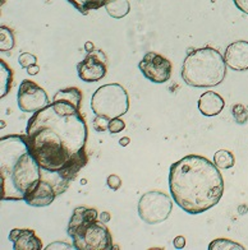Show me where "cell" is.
Wrapping results in <instances>:
<instances>
[{"mask_svg": "<svg viewBox=\"0 0 248 250\" xmlns=\"http://www.w3.org/2000/svg\"><path fill=\"white\" fill-rule=\"evenodd\" d=\"M17 99H18V107L23 112L35 114L50 105L46 91L39 86L37 83L28 81V79H24L23 82L21 83Z\"/></svg>", "mask_w": 248, "mask_h": 250, "instance_id": "obj_8", "label": "cell"}, {"mask_svg": "<svg viewBox=\"0 0 248 250\" xmlns=\"http://www.w3.org/2000/svg\"><path fill=\"white\" fill-rule=\"evenodd\" d=\"M39 72H40V68H39L37 64H33V65H30L27 68V73H28L30 76H36Z\"/></svg>", "mask_w": 248, "mask_h": 250, "instance_id": "obj_27", "label": "cell"}, {"mask_svg": "<svg viewBox=\"0 0 248 250\" xmlns=\"http://www.w3.org/2000/svg\"><path fill=\"white\" fill-rule=\"evenodd\" d=\"M225 106V101L222 96L214 91H207L202 93L199 100V110L202 115L216 116L223 111Z\"/></svg>", "mask_w": 248, "mask_h": 250, "instance_id": "obj_14", "label": "cell"}, {"mask_svg": "<svg viewBox=\"0 0 248 250\" xmlns=\"http://www.w3.org/2000/svg\"><path fill=\"white\" fill-rule=\"evenodd\" d=\"M210 250H220V249H245L243 245L234 243L229 239H216L208 245Z\"/></svg>", "mask_w": 248, "mask_h": 250, "instance_id": "obj_19", "label": "cell"}, {"mask_svg": "<svg viewBox=\"0 0 248 250\" xmlns=\"http://www.w3.org/2000/svg\"><path fill=\"white\" fill-rule=\"evenodd\" d=\"M112 18L120 20L124 18L131 10V4L128 0H108L104 7Z\"/></svg>", "mask_w": 248, "mask_h": 250, "instance_id": "obj_15", "label": "cell"}, {"mask_svg": "<svg viewBox=\"0 0 248 250\" xmlns=\"http://www.w3.org/2000/svg\"><path fill=\"white\" fill-rule=\"evenodd\" d=\"M173 244H174V248H176V249H183V248L185 247L184 236H177L176 239H174V241H173Z\"/></svg>", "mask_w": 248, "mask_h": 250, "instance_id": "obj_26", "label": "cell"}, {"mask_svg": "<svg viewBox=\"0 0 248 250\" xmlns=\"http://www.w3.org/2000/svg\"><path fill=\"white\" fill-rule=\"evenodd\" d=\"M232 114L234 120L238 124H246L248 122V110L241 104H237L232 107Z\"/></svg>", "mask_w": 248, "mask_h": 250, "instance_id": "obj_20", "label": "cell"}, {"mask_svg": "<svg viewBox=\"0 0 248 250\" xmlns=\"http://www.w3.org/2000/svg\"><path fill=\"white\" fill-rule=\"evenodd\" d=\"M85 50H86L87 51V54H90V53H92L93 50H95V46H93V43L92 42H86L85 43Z\"/></svg>", "mask_w": 248, "mask_h": 250, "instance_id": "obj_29", "label": "cell"}, {"mask_svg": "<svg viewBox=\"0 0 248 250\" xmlns=\"http://www.w3.org/2000/svg\"><path fill=\"white\" fill-rule=\"evenodd\" d=\"M129 142H131L129 137H123V138L119 139V145L122 146V147H126V146L129 145Z\"/></svg>", "mask_w": 248, "mask_h": 250, "instance_id": "obj_30", "label": "cell"}, {"mask_svg": "<svg viewBox=\"0 0 248 250\" xmlns=\"http://www.w3.org/2000/svg\"><path fill=\"white\" fill-rule=\"evenodd\" d=\"M214 164L218 166L220 170H226L234 166L235 158L230 151L226 149H220L214 155Z\"/></svg>", "mask_w": 248, "mask_h": 250, "instance_id": "obj_17", "label": "cell"}, {"mask_svg": "<svg viewBox=\"0 0 248 250\" xmlns=\"http://www.w3.org/2000/svg\"><path fill=\"white\" fill-rule=\"evenodd\" d=\"M62 193L63 191H62L59 185L54 183L53 180L41 179L37 183L36 187L27 194V197L24 198V202L32 207H46V206L53 203L54 199Z\"/></svg>", "mask_w": 248, "mask_h": 250, "instance_id": "obj_11", "label": "cell"}, {"mask_svg": "<svg viewBox=\"0 0 248 250\" xmlns=\"http://www.w3.org/2000/svg\"><path fill=\"white\" fill-rule=\"evenodd\" d=\"M76 8L80 13L89 14L90 10H96L105 7L108 0H67Z\"/></svg>", "mask_w": 248, "mask_h": 250, "instance_id": "obj_16", "label": "cell"}, {"mask_svg": "<svg viewBox=\"0 0 248 250\" xmlns=\"http://www.w3.org/2000/svg\"><path fill=\"white\" fill-rule=\"evenodd\" d=\"M18 62H20V64L22 68L27 69V68H28L30 65L37 64V58L30 53H23L20 55V58H18Z\"/></svg>", "mask_w": 248, "mask_h": 250, "instance_id": "obj_21", "label": "cell"}, {"mask_svg": "<svg viewBox=\"0 0 248 250\" xmlns=\"http://www.w3.org/2000/svg\"><path fill=\"white\" fill-rule=\"evenodd\" d=\"M110 218H112V216H110L109 212H101V213L99 214V220L101 221V222H104V224L109 222Z\"/></svg>", "mask_w": 248, "mask_h": 250, "instance_id": "obj_28", "label": "cell"}, {"mask_svg": "<svg viewBox=\"0 0 248 250\" xmlns=\"http://www.w3.org/2000/svg\"><path fill=\"white\" fill-rule=\"evenodd\" d=\"M77 72L83 82L93 83L101 81L108 72L106 55L104 51L95 49L92 53L87 54L86 58L78 62Z\"/></svg>", "mask_w": 248, "mask_h": 250, "instance_id": "obj_10", "label": "cell"}, {"mask_svg": "<svg viewBox=\"0 0 248 250\" xmlns=\"http://www.w3.org/2000/svg\"><path fill=\"white\" fill-rule=\"evenodd\" d=\"M44 170L31 152L26 134H10L0 139L1 201H24L41 180Z\"/></svg>", "mask_w": 248, "mask_h": 250, "instance_id": "obj_3", "label": "cell"}, {"mask_svg": "<svg viewBox=\"0 0 248 250\" xmlns=\"http://www.w3.org/2000/svg\"><path fill=\"white\" fill-rule=\"evenodd\" d=\"M124 128H126V123L123 122V120H120V118H115L113 119V120H110L108 130H109V133H112V134H116V133L123 132Z\"/></svg>", "mask_w": 248, "mask_h": 250, "instance_id": "obj_22", "label": "cell"}, {"mask_svg": "<svg viewBox=\"0 0 248 250\" xmlns=\"http://www.w3.org/2000/svg\"><path fill=\"white\" fill-rule=\"evenodd\" d=\"M81 104L80 89H60L50 105L31 116L26 128L31 152L41 168L59 174L69 185L89 164V130Z\"/></svg>", "mask_w": 248, "mask_h": 250, "instance_id": "obj_1", "label": "cell"}, {"mask_svg": "<svg viewBox=\"0 0 248 250\" xmlns=\"http://www.w3.org/2000/svg\"><path fill=\"white\" fill-rule=\"evenodd\" d=\"M138 68L146 79L154 83H165L172 76V62L165 56L150 51L139 62Z\"/></svg>", "mask_w": 248, "mask_h": 250, "instance_id": "obj_9", "label": "cell"}, {"mask_svg": "<svg viewBox=\"0 0 248 250\" xmlns=\"http://www.w3.org/2000/svg\"><path fill=\"white\" fill-rule=\"evenodd\" d=\"M226 76L224 56L212 47L191 50L182 66V78L188 86L196 88L216 87Z\"/></svg>", "mask_w": 248, "mask_h": 250, "instance_id": "obj_4", "label": "cell"}, {"mask_svg": "<svg viewBox=\"0 0 248 250\" xmlns=\"http://www.w3.org/2000/svg\"><path fill=\"white\" fill-rule=\"evenodd\" d=\"M234 4L239 10L248 14V0H234Z\"/></svg>", "mask_w": 248, "mask_h": 250, "instance_id": "obj_25", "label": "cell"}, {"mask_svg": "<svg viewBox=\"0 0 248 250\" xmlns=\"http://www.w3.org/2000/svg\"><path fill=\"white\" fill-rule=\"evenodd\" d=\"M226 66L237 72L248 70V41H235L226 47L224 54Z\"/></svg>", "mask_w": 248, "mask_h": 250, "instance_id": "obj_12", "label": "cell"}, {"mask_svg": "<svg viewBox=\"0 0 248 250\" xmlns=\"http://www.w3.org/2000/svg\"><path fill=\"white\" fill-rule=\"evenodd\" d=\"M97 209L86 206L73 211L68 224V235L72 237L74 249L110 250L114 248L109 229L104 222L97 221Z\"/></svg>", "mask_w": 248, "mask_h": 250, "instance_id": "obj_5", "label": "cell"}, {"mask_svg": "<svg viewBox=\"0 0 248 250\" xmlns=\"http://www.w3.org/2000/svg\"><path fill=\"white\" fill-rule=\"evenodd\" d=\"M14 45H16V39H14L12 30L5 26H1L0 28V50H1V53L10 51L12 49H14Z\"/></svg>", "mask_w": 248, "mask_h": 250, "instance_id": "obj_18", "label": "cell"}, {"mask_svg": "<svg viewBox=\"0 0 248 250\" xmlns=\"http://www.w3.org/2000/svg\"><path fill=\"white\" fill-rule=\"evenodd\" d=\"M106 184H108V187H109L112 190H118V189L122 187V179H120L118 175H109L108 179H106Z\"/></svg>", "mask_w": 248, "mask_h": 250, "instance_id": "obj_24", "label": "cell"}, {"mask_svg": "<svg viewBox=\"0 0 248 250\" xmlns=\"http://www.w3.org/2000/svg\"><path fill=\"white\" fill-rule=\"evenodd\" d=\"M4 1H5V0H1V3H3V4H4Z\"/></svg>", "mask_w": 248, "mask_h": 250, "instance_id": "obj_31", "label": "cell"}, {"mask_svg": "<svg viewBox=\"0 0 248 250\" xmlns=\"http://www.w3.org/2000/svg\"><path fill=\"white\" fill-rule=\"evenodd\" d=\"M109 119L104 118V116H96L95 115V119H93V128L97 132H105L109 128Z\"/></svg>", "mask_w": 248, "mask_h": 250, "instance_id": "obj_23", "label": "cell"}, {"mask_svg": "<svg viewBox=\"0 0 248 250\" xmlns=\"http://www.w3.org/2000/svg\"><path fill=\"white\" fill-rule=\"evenodd\" d=\"M91 109L96 116H104L109 120L120 118L129 110V96L119 83L104 84L93 92Z\"/></svg>", "mask_w": 248, "mask_h": 250, "instance_id": "obj_6", "label": "cell"}, {"mask_svg": "<svg viewBox=\"0 0 248 250\" xmlns=\"http://www.w3.org/2000/svg\"><path fill=\"white\" fill-rule=\"evenodd\" d=\"M173 211V201L160 190L146 191L138 201L139 218L149 225L161 224Z\"/></svg>", "mask_w": 248, "mask_h": 250, "instance_id": "obj_7", "label": "cell"}, {"mask_svg": "<svg viewBox=\"0 0 248 250\" xmlns=\"http://www.w3.org/2000/svg\"><path fill=\"white\" fill-rule=\"evenodd\" d=\"M13 243L14 250H41L43 241L36 232L30 229H13L8 236Z\"/></svg>", "mask_w": 248, "mask_h": 250, "instance_id": "obj_13", "label": "cell"}, {"mask_svg": "<svg viewBox=\"0 0 248 250\" xmlns=\"http://www.w3.org/2000/svg\"><path fill=\"white\" fill-rule=\"evenodd\" d=\"M169 189L173 201L183 211L199 214L220 202L224 179L214 162L203 156L188 155L170 166Z\"/></svg>", "mask_w": 248, "mask_h": 250, "instance_id": "obj_2", "label": "cell"}]
</instances>
